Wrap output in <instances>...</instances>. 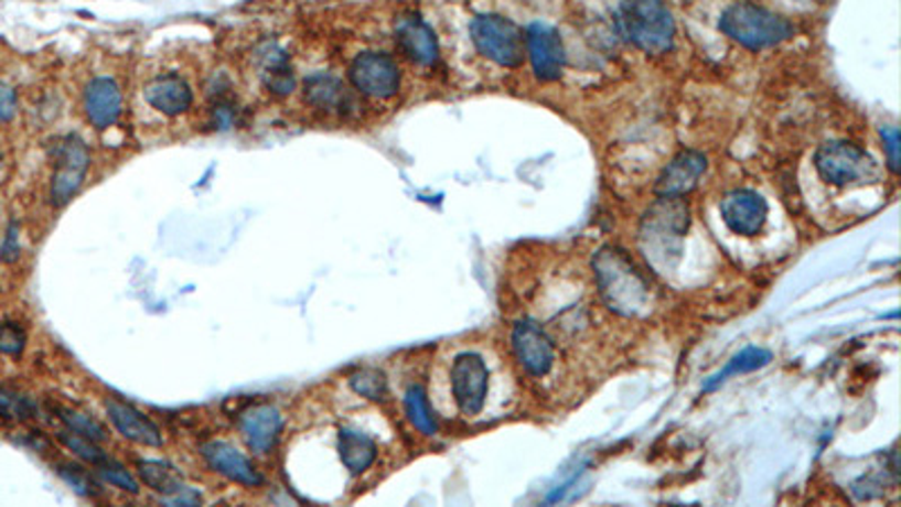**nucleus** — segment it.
Masks as SVG:
<instances>
[{"label": "nucleus", "mask_w": 901, "mask_h": 507, "mask_svg": "<svg viewBox=\"0 0 901 507\" xmlns=\"http://www.w3.org/2000/svg\"><path fill=\"white\" fill-rule=\"evenodd\" d=\"M138 474L140 478L158 494H163L165 498L187 489L181 474L176 472V467L161 463V461H138Z\"/></svg>", "instance_id": "24"}, {"label": "nucleus", "mask_w": 901, "mask_h": 507, "mask_svg": "<svg viewBox=\"0 0 901 507\" xmlns=\"http://www.w3.org/2000/svg\"><path fill=\"white\" fill-rule=\"evenodd\" d=\"M257 71L261 75L264 86L269 88V93L278 97H287L296 90L298 79L293 75L289 55L276 43H267L257 50Z\"/></svg>", "instance_id": "21"}, {"label": "nucleus", "mask_w": 901, "mask_h": 507, "mask_svg": "<svg viewBox=\"0 0 901 507\" xmlns=\"http://www.w3.org/2000/svg\"><path fill=\"white\" fill-rule=\"evenodd\" d=\"M719 30L730 36L734 43L749 50L773 47L793 36L796 28L784 17L755 6V3H734L730 6L719 21Z\"/></svg>", "instance_id": "4"}, {"label": "nucleus", "mask_w": 901, "mask_h": 507, "mask_svg": "<svg viewBox=\"0 0 901 507\" xmlns=\"http://www.w3.org/2000/svg\"><path fill=\"white\" fill-rule=\"evenodd\" d=\"M721 222L739 237H758L769 219V203L755 190H732L719 203Z\"/></svg>", "instance_id": "10"}, {"label": "nucleus", "mask_w": 901, "mask_h": 507, "mask_svg": "<svg viewBox=\"0 0 901 507\" xmlns=\"http://www.w3.org/2000/svg\"><path fill=\"white\" fill-rule=\"evenodd\" d=\"M708 170V159L701 151L685 149L667 163L656 181L658 196H685L693 192Z\"/></svg>", "instance_id": "14"}, {"label": "nucleus", "mask_w": 901, "mask_h": 507, "mask_svg": "<svg viewBox=\"0 0 901 507\" xmlns=\"http://www.w3.org/2000/svg\"><path fill=\"white\" fill-rule=\"evenodd\" d=\"M285 420L271 403H253L239 416V429L248 446L257 453H269L282 433Z\"/></svg>", "instance_id": "15"}, {"label": "nucleus", "mask_w": 901, "mask_h": 507, "mask_svg": "<svg viewBox=\"0 0 901 507\" xmlns=\"http://www.w3.org/2000/svg\"><path fill=\"white\" fill-rule=\"evenodd\" d=\"M615 23L620 34L647 55H665L674 45L676 25L663 0H622Z\"/></svg>", "instance_id": "3"}, {"label": "nucleus", "mask_w": 901, "mask_h": 507, "mask_svg": "<svg viewBox=\"0 0 901 507\" xmlns=\"http://www.w3.org/2000/svg\"><path fill=\"white\" fill-rule=\"evenodd\" d=\"M404 406H406V416H408L410 424L419 433H423V435H436L438 433V420H436V413H433L431 403H429V395L419 384H412L406 390Z\"/></svg>", "instance_id": "25"}, {"label": "nucleus", "mask_w": 901, "mask_h": 507, "mask_svg": "<svg viewBox=\"0 0 901 507\" xmlns=\"http://www.w3.org/2000/svg\"><path fill=\"white\" fill-rule=\"evenodd\" d=\"M881 140H883V149H886V157H888V168L892 174L899 172V161H901V138H899V129L897 127H881Z\"/></svg>", "instance_id": "34"}, {"label": "nucleus", "mask_w": 901, "mask_h": 507, "mask_svg": "<svg viewBox=\"0 0 901 507\" xmlns=\"http://www.w3.org/2000/svg\"><path fill=\"white\" fill-rule=\"evenodd\" d=\"M17 111H19L17 90L8 84H0V125L12 122Z\"/></svg>", "instance_id": "35"}, {"label": "nucleus", "mask_w": 901, "mask_h": 507, "mask_svg": "<svg viewBox=\"0 0 901 507\" xmlns=\"http://www.w3.org/2000/svg\"><path fill=\"white\" fill-rule=\"evenodd\" d=\"M453 399L462 416L473 418L485 409L490 392V370L485 359L475 352H462L451 366Z\"/></svg>", "instance_id": "8"}, {"label": "nucleus", "mask_w": 901, "mask_h": 507, "mask_svg": "<svg viewBox=\"0 0 901 507\" xmlns=\"http://www.w3.org/2000/svg\"><path fill=\"white\" fill-rule=\"evenodd\" d=\"M122 107H125V97H122V88L116 79L111 77H95L86 84L84 88V114L88 118V122L104 131L114 127L120 116H122Z\"/></svg>", "instance_id": "13"}, {"label": "nucleus", "mask_w": 901, "mask_h": 507, "mask_svg": "<svg viewBox=\"0 0 901 507\" xmlns=\"http://www.w3.org/2000/svg\"><path fill=\"white\" fill-rule=\"evenodd\" d=\"M32 403L10 390L0 388V418H32Z\"/></svg>", "instance_id": "33"}, {"label": "nucleus", "mask_w": 901, "mask_h": 507, "mask_svg": "<svg viewBox=\"0 0 901 507\" xmlns=\"http://www.w3.org/2000/svg\"><path fill=\"white\" fill-rule=\"evenodd\" d=\"M144 99L153 111L163 114L168 118H176V116H183L192 107L194 93H192V86L181 75L165 73V75L153 77L144 86Z\"/></svg>", "instance_id": "18"}, {"label": "nucleus", "mask_w": 901, "mask_h": 507, "mask_svg": "<svg viewBox=\"0 0 901 507\" xmlns=\"http://www.w3.org/2000/svg\"><path fill=\"white\" fill-rule=\"evenodd\" d=\"M19 252H21L19 224H10L8 235H6V239H3V246H0V260H3V262H17V260H19Z\"/></svg>", "instance_id": "36"}, {"label": "nucleus", "mask_w": 901, "mask_h": 507, "mask_svg": "<svg viewBox=\"0 0 901 507\" xmlns=\"http://www.w3.org/2000/svg\"><path fill=\"white\" fill-rule=\"evenodd\" d=\"M57 416L66 424V429H71V431H75V433H79V435H84V438H88V440H93L97 444L106 442V438H109L106 429L95 418H90L88 413H82V411H75V409H57Z\"/></svg>", "instance_id": "27"}, {"label": "nucleus", "mask_w": 901, "mask_h": 507, "mask_svg": "<svg viewBox=\"0 0 901 507\" xmlns=\"http://www.w3.org/2000/svg\"><path fill=\"white\" fill-rule=\"evenodd\" d=\"M818 176L834 187H852L879 179V165L852 142L832 140L818 147L814 157Z\"/></svg>", "instance_id": "5"}, {"label": "nucleus", "mask_w": 901, "mask_h": 507, "mask_svg": "<svg viewBox=\"0 0 901 507\" xmlns=\"http://www.w3.org/2000/svg\"><path fill=\"white\" fill-rule=\"evenodd\" d=\"M302 95L304 101L321 114H332V116H345L352 109V97L343 82L339 77L318 73L309 75L302 82Z\"/></svg>", "instance_id": "20"}, {"label": "nucleus", "mask_w": 901, "mask_h": 507, "mask_svg": "<svg viewBox=\"0 0 901 507\" xmlns=\"http://www.w3.org/2000/svg\"><path fill=\"white\" fill-rule=\"evenodd\" d=\"M90 170V149L86 140L77 133H68L55 147V170L50 179V201L55 208L66 203L79 192Z\"/></svg>", "instance_id": "7"}, {"label": "nucleus", "mask_w": 901, "mask_h": 507, "mask_svg": "<svg viewBox=\"0 0 901 507\" xmlns=\"http://www.w3.org/2000/svg\"><path fill=\"white\" fill-rule=\"evenodd\" d=\"M687 228H690V208L683 196H661L645 213L641 246L656 271L676 267Z\"/></svg>", "instance_id": "2"}, {"label": "nucleus", "mask_w": 901, "mask_h": 507, "mask_svg": "<svg viewBox=\"0 0 901 507\" xmlns=\"http://www.w3.org/2000/svg\"><path fill=\"white\" fill-rule=\"evenodd\" d=\"M3 165H6V159H3V151H0V172H3Z\"/></svg>", "instance_id": "37"}, {"label": "nucleus", "mask_w": 901, "mask_h": 507, "mask_svg": "<svg viewBox=\"0 0 901 507\" xmlns=\"http://www.w3.org/2000/svg\"><path fill=\"white\" fill-rule=\"evenodd\" d=\"M512 349L529 377L541 379L555 366V345L546 330L535 321H521L514 325Z\"/></svg>", "instance_id": "11"}, {"label": "nucleus", "mask_w": 901, "mask_h": 507, "mask_svg": "<svg viewBox=\"0 0 901 507\" xmlns=\"http://www.w3.org/2000/svg\"><path fill=\"white\" fill-rule=\"evenodd\" d=\"M60 474H62V478H64L71 487H75L79 494H84V496H97V494H99V485H97L95 478H93L88 472H84L82 467L62 465V467H60Z\"/></svg>", "instance_id": "32"}, {"label": "nucleus", "mask_w": 901, "mask_h": 507, "mask_svg": "<svg viewBox=\"0 0 901 507\" xmlns=\"http://www.w3.org/2000/svg\"><path fill=\"white\" fill-rule=\"evenodd\" d=\"M471 41L483 57L503 68H518L525 60L523 30L501 14L475 17L471 21Z\"/></svg>", "instance_id": "6"}, {"label": "nucleus", "mask_w": 901, "mask_h": 507, "mask_svg": "<svg viewBox=\"0 0 901 507\" xmlns=\"http://www.w3.org/2000/svg\"><path fill=\"white\" fill-rule=\"evenodd\" d=\"M97 472H99V476L104 478V481H109L111 485H116V487H120V489H125V492H129V494H138V483H136V478L120 465V463H116V461H111V459H106L104 463H99L97 465Z\"/></svg>", "instance_id": "29"}, {"label": "nucleus", "mask_w": 901, "mask_h": 507, "mask_svg": "<svg viewBox=\"0 0 901 507\" xmlns=\"http://www.w3.org/2000/svg\"><path fill=\"white\" fill-rule=\"evenodd\" d=\"M350 82L352 86L373 99H388L397 95L401 86V71L397 62L386 55L377 53V50H367L361 53L352 64H350Z\"/></svg>", "instance_id": "9"}, {"label": "nucleus", "mask_w": 901, "mask_h": 507, "mask_svg": "<svg viewBox=\"0 0 901 507\" xmlns=\"http://www.w3.org/2000/svg\"><path fill=\"white\" fill-rule=\"evenodd\" d=\"M397 43L401 53L417 66H436L440 60V43L429 23H423L419 17H404L397 28Z\"/></svg>", "instance_id": "16"}, {"label": "nucleus", "mask_w": 901, "mask_h": 507, "mask_svg": "<svg viewBox=\"0 0 901 507\" xmlns=\"http://www.w3.org/2000/svg\"><path fill=\"white\" fill-rule=\"evenodd\" d=\"M525 34V55L533 62V71L541 82H557L564 73L566 53L559 32L546 23L527 25Z\"/></svg>", "instance_id": "12"}, {"label": "nucleus", "mask_w": 901, "mask_h": 507, "mask_svg": "<svg viewBox=\"0 0 901 507\" xmlns=\"http://www.w3.org/2000/svg\"><path fill=\"white\" fill-rule=\"evenodd\" d=\"M106 416H109L111 424L131 442L144 444V446H161L163 435L142 411H138L136 406L122 401V399H106Z\"/></svg>", "instance_id": "19"}, {"label": "nucleus", "mask_w": 901, "mask_h": 507, "mask_svg": "<svg viewBox=\"0 0 901 507\" xmlns=\"http://www.w3.org/2000/svg\"><path fill=\"white\" fill-rule=\"evenodd\" d=\"M57 435H60V440L77 455V459H82L84 463L99 465V463L106 461V455H104V451L97 446V442H93V440H88V438H84V435H79V433H75V431H71V429H64V431H60Z\"/></svg>", "instance_id": "28"}, {"label": "nucleus", "mask_w": 901, "mask_h": 507, "mask_svg": "<svg viewBox=\"0 0 901 507\" xmlns=\"http://www.w3.org/2000/svg\"><path fill=\"white\" fill-rule=\"evenodd\" d=\"M237 120V105L230 93L212 97V125L219 131H226L235 125Z\"/></svg>", "instance_id": "30"}, {"label": "nucleus", "mask_w": 901, "mask_h": 507, "mask_svg": "<svg viewBox=\"0 0 901 507\" xmlns=\"http://www.w3.org/2000/svg\"><path fill=\"white\" fill-rule=\"evenodd\" d=\"M201 455L212 472H217L219 476L233 483H239L246 487H259L264 483V476L257 472V467L246 459V455L226 442L203 444Z\"/></svg>", "instance_id": "17"}, {"label": "nucleus", "mask_w": 901, "mask_h": 507, "mask_svg": "<svg viewBox=\"0 0 901 507\" xmlns=\"http://www.w3.org/2000/svg\"><path fill=\"white\" fill-rule=\"evenodd\" d=\"M593 271L600 295L609 310L620 316H641L650 310V282L622 248H600L593 258Z\"/></svg>", "instance_id": "1"}, {"label": "nucleus", "mask_w": 901, "mask_h": 507, "mask_svg": "<svg viewBox=\"0 0 901 507\" xmlns=\"http://www.w3.org/2000/svg\"><path fill=\"white\" fill-rule=\"evenodd\" d=\"M339 455L343 465L352 472V474H363L365 470H369L377 461V444L375 440L354 431V429H341L339 433Z\"/></svg>", "instance_id": "22"}, {"label": "nucleus", "mask_w": 901, "mask_h": 507, "mask_svg": "<svg viewBox=\"0 0 901 507\" xmlns=\"http://www.w3.org/2000/svg\"><path fill=\"white\" fill-rule=\"evenodd\" d=\"M350 386L365 399L384 401L388 397V379L377 368H361L350 377Z\"/></svg>", "instance_id": "26"}, {"label": "nucleus", "mask_w": 901, "mask_h": 507, "mask_svg": "<svg viewBox=\"0 0 901 507\" xmlns=\"http://www.w3.org/2000/svg\"><path fill=\"white\" fill-rule=\"evenodd\" d=\"M771 359H773V357H771L769 349L747 347L744 352H739L734 359H730L723 370H719L717 375H712V377L704 384V390L710 392V390L719 388L721 384H726V381H728L730 377H734V375H744V373H753V370H758V368H764Z\"/></svg>", "instance_id": "23"}, {"label": "nucleus", "mask_w": 901, "mask_h": 507, "mask_svg": "<svg viewBox=\"0 0 901 507\" xmlns=\"http://www.w3.org/2000/svg\"><path fill=\"white\" fill-rule=\"evenodd\" d=\"M25 332L17 323H0V354H10V357H19L25 347Z\"/></svg>", "instance_id": "31"}]
</instances>
